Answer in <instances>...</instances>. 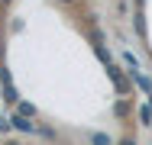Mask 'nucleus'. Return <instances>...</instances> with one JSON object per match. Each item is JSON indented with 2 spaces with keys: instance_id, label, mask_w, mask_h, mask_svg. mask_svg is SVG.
Masks as SVG:
<instances>
[{
  "instance_id": "obj_13",
  "label": "nucleus",
  "mask_w": 152,
  "mask_h": 145,
  "mask_svg": "<svg viewBox=\"0 0 152 145\" xmlns=\"http://www.w3.org/2000/svg\"><path fill=\"white\" fill-rule=\"evenodd\" d=\"M0 3H3V7H10V3H13V0H0Z\"/></svg>"
},
{
  "instance_id": "obj_9",
  "label": "nucleus",
  "mask_w": 152,
  "mask_h": 145,
  "mask_svg": "<svg viewBox=\"0 0 152 145\" xmlns=\"http://www.w3.org/2000/svg\"><path fill=\"white\" fill-rule=\"evenodd\" d=\"M117 145H139V142H136V139H120Z\"/></svg>"
},
{
  "instance_id": "obj_14",
  "label": "nucleus",
  "mask_w": 152,
  "mask_h": 145,
  "mask_svg": "<svg viewBox=\"0 0 152 145\" xmlns=\"http://www.w3.org/2000/svg\"><path fill=\"white\" fill-rule=\"evenodd\" d=\"M7 145H20V142H7Z\"/></svg>"
},
{
  "instance_id": "obj_10",
  "label": "nucleus",
  "mask_w": 152,
  "mask_h": 145,
  "mask_svg": "<svg viewBox=\"0 0 152 145\" xmlns=\"http://www.w3.org/2000/svg\"><path fill=\"white\" fill-rule=\"evenodd\" d=\"M10 126H13V123H0V132H10Z\"/></svg>"
},
{
  "instance_id": "obj_11",
  "label": "nucleus",
  "mask_w": 152,
  "mask_h": 145,
  "mask_svg": "<svg viewBox=\"0 0 152 145\" xmlns=\"http://www.w3.org/2000/svg\"><path fill=\"white\" fill-rule=\"evenodd\" d=\"M133 3H136V10H142V7H146V0H133Z\"/></svg>"
},
{
  "instance_id": "obj_12",
  "label": "nucleus",
  "mask_w": 152,
  "mask_h": 145,
  "mask_svg": "<svg viewBox=\"0 0 152 145\" xmlns=\"http://www.w3.org/2000/svg\"><path fill=\"white\" fill-rule=\"evenodd\" d=\"M55 3H65V7H68V3H75V0H55Z\"/></svg>"
},
{
  "instance_id": "obj_2",
  "label": "nucleus",
  "mask_w": 152,
  "mask_h": 145,
  "mask_svg": "<svg viewBox=\"0 0 152 145\" xmlns=\"http://www.w3.org/2000/svg\"><path fill=\"white\" fill-rule=\"evenodd\" d=\"M0 81H3V100H7V103H20V94H16V87H13V81H10L7 65H0Z\"/></svg>"
},
{
  "instance_id": "obj_6",
  "label": "nucleus",
  "mask_w": 152,
  "mask_h": 145,
  "mask_svg": "<svg viewBox=\"0 0 152 145\" xmlns=\"http://www.w3.org/2000/svg\"><path fill=\"white\" fill-rule=\"evenodd\" d=\"M88 139H91V145H117L110 136H107V132H91Z\"/></svg>"
},
{
  "instance_id": "obj_3",
  "label": "nucleus",
  "mask_w": 152,
  "mask_h": 145,
  "mask_svg": "<svg viewBox=\"0 0 152 145\" xmlns=\"http://www.w3.org/2000/svg\"><path fill=\"white\" fill-rule=\"evenodd\" d=\"M10 123H13V129H16V132H39V126H36V123H32V116H23V113H13L10 116Z\"/></svg>"
},
{
  "instance_id": "obj_1",
  "label": "nucleus",
  "mask_w": 152,
  "mask_h": 145,
  "mask_svg": "<svg viewBox=\"0 0 152 145\" xmlns=\"http://www.w3.org/2000/svg\"><path fill=\"white\" fill-rule=\"evenodd\" d=\"M104 68H107V74H110V81H113V87H117V94H123V97H126V94L133 90V84H129V81L123 78V71L117 68V65H104Z\"/></svg>"
},
{
  "instance_id": "obj_4",
  "label": "nucleus",
  "mask_w": 152,
  "mask_h": 145,
  "mask_svg": "<svg viewBox=\"0 0 152 145\" xmlns=\"http://www.w3.org/2000/svg\"><path fill=\"white\" fill-rule=\"evenodd\" d=\"M129 113H133V100H129V97H123V100L113 103V116H117V119H126Z\"/></svg>"
},
{
  "instance_id": "obj_7",
  "label": "nucleus",
  "mask_w": 152,
  "mask_h": 145,
  "mask_svg": "<svg viewBox=\"0 0 152 145\" xmlns=\"http://www.w3.org/2000/svg\"><path fill=\"white\" fill-rule=\"evenodd\" d=\"M16 113H23V116H32V119H36V116H39V110H36L32 103H26V100H20V103H16Z\"/></svg>"
},
{
  "instance_id": "obj_5",
  "label": "nucleus",
  "mask_w": 152,
  "mask_h": 145,
  "mask_svg": "<svg viewBox=\"0 0 152 145\" xmlns=\"http://www.w3.org/2000/svg\"><path fill=\"white\" fill-rule=\"evenodd\" d=\"M133 29H136V36H139V39H146V13H142V10H136V13H133Z\"/></svg>"
},
{
  "instance_id": "obj_8",
  "label": "nucleus",
  "mask_w": 152,
  "mask_h": 145,
  "mask_svg": "<svg viewBox=\"0 0 152 145\" xmlns=\"http://www.w3.org/2000/svg\"><path fill=\"white\" fill-rule=\"evenodd\" d=\"M139 119L142 126H152V107H139Z\"/></svg>"
}]
</instances>
